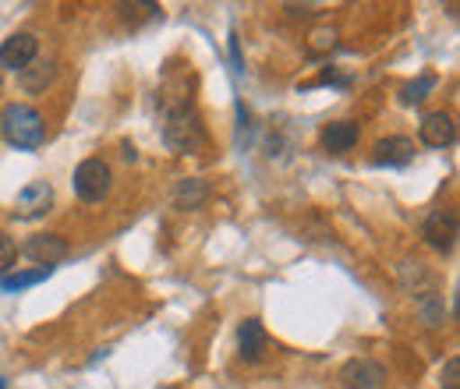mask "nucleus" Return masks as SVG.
Segmentation results:
<instances>
[{"label": "nucleus", "mask_w": 460, "mask_h": 389, "mask_svg": "<svg viewBox=\"0 0 460 389\" xmlns=\"http://www.w3.org/2000/svg\"><path fill=\"white\" fill-rule=\"evenodd\" d=\"M432 89H436V78H432V75H425V78H418V82L403 85L401 100L403 103H421V100H425V93H432Z\"/></svg>", "instance_id": "nucleus-16"}, {"label": "nucleus", "mask_w": 460, "mask_h": 389, "mask_svg": "<svg viewBox=\"0 0 460 389\" xmlns=\"http://www.w3.org/2000/svg\"><path fill=\"white\" fill-rule=\"evenodd\" d=\"M386 379L383 365L368 361V358H358V361H347L341 368V386L344 389H379Z\"/></svg>", "instance_id": "nucleus-7"}, {"label": "nucleus", "mask_w": 460, "mask_h": 389, "mask_svg": "<svg viewBox=\"0 0 460 389\" xmlns=\"http://www.w3.org/2000/svg\"><path fill=\"white\" fill-rule=\"evenodd\" d=\"M14 259H18V248H14V241L0 234V279L7 277V270L14 266Z\"/></svg>", "instance_id": "nucleus-17"}, {"label": "nucleus", "mask_w": 460, "mask_h": 389, "mask_svg": "<svg viewBox=\"0 0 460 389\" xmlns=\"http://www.w3.org/2000/svg\"><path fill=\"white\" fill-rule=\"evenodd\" d=\"M0 131L14 149H40L47 138L43 113L29 103H7L0 113Z\"/></svg>", "instance_id": "nucleus-1"}, {"label": "nucleus", "mask_w": 460, "mask_h": 389, "mask_svg": "<svg viewBox=\"0 0 460 389\" xmlns=\"http://www.w3.org/2000/svg\"><path fill=\"white\" fill-rule=\"evenodd\" d=\"M323 146H326L330 153H350V149L358 146V124H350V120H333V124H326V128H323Z\"/></svg>", "instance_id": "nucleus-11"}, {"label": "nucleus", "mask_w": 460, "mask_h": 389, "mask_svg": "<svg viewBox=\"0 0 460 389\" xmlns=\"http://www.w3.org/2000/svg\"><path fill=\"white\" fill-rule=\"evenodd\" d=\"M22 255L40 262V270H50V266H58L60 259H67V241L58 237V234H36V237L25 241Z\"/></svg>", "instance_id": "nucleus-5"}, {"label": "nucleus", "mask_w": 460, "mask_h": 389, "mask_svg": "<svg viewBox=\"0 0 460 389\" xmlns=\"http://www.w3.org/2000/svg\"><path fill=\"white\" fill-rule=\"evenodd\" d=\"M425 241L432 248H439V252H450L454 241H457V217L447 213V209L429 213V220H425Z\"/></svg>", "instance_id": "nucleus-9"}, {"label": "nucleus", "mask_w": 460, "mask_h": 389, "mask_svg": "<svg viewBox=\"0 0 460 389\" xmlns=\"http://www.w3.org/2000/svg\"><path fill=\"white\" fill-rule=\"evenodd\" d=\"M237 343H241V358L244 361H259L266 354V330L259 319H248L241 330H237Z\"/></svg>", "instance_id": "nucleus-12"}, {"label": "nucleus", "mask_w": 460, "mask_h": 389, "mask_svg": "<svg viewBox=\"0 0 460 389\" xmlns=\"http://www.w3.org/2000/svg\"><path fill=\"white\" fill-rule=\"evenodd\" d=\"M47 277H50V270H36V273H14V277L0 279V287L14 294V290H25V287H36V283H43Z\"/></svg>", "instance_id": "nucleus-15"}, {"label": "nucleus", "mask_w": 460, "mask_h": 389, "mask_svg": "<svg viewBox=\"0 0 460 389\" xmlns=\"http://www.w3.org/2000/svg\"><path fill=\"white\" fill-rule=\"evenodd\" d=\"M206 199H209L206 181H181V184H177V191H173L177 209H199Z\"/></svg>", "instance_id": "nucleus-13"}, {"label": "nucleus", "mask_w": 460, "mask_h": 389, "mask_svg": "<svg viewBox=\"0 0 460 389\" xmlns=\"http://www.w3.org/2000/svg\"><path fill=\"white\" fill-rule=\"evenodd\" d=\"M40 54V40L32 32H14L0 43V67H11V71H22L29 67Z\"/></svg>", "instance_id": "nucleus-4"}, {"label": "nucleus", "mask_w": 460, "mask_h": 389, "mask_svg": "<svg viewBox=\"0 0 460 389\" xmlns=\"http://www.w3.org/2000/svg\"><path fill=\"white\" fill-rule=\"evenodd\" d=\"M414 160V142L403 138V135H394V138H383L376 146V164H386V167H407Z\"/></svg>", "instance_id": "nucleus-10"}, {"label": "nucleus", "mask_w": 460, "mask_h": 389, "mask_svg": "<svg viewBox=\"0 0 460 389\" xmlns=\"http://www.w3.org/2000/svg\"><path fill=\"white\" fill-rule=\"evenodd\" d=\"M50 78H54V64H50V60H32L29 67H22V85H25L29 93L47 89Z\"/></svg>", "instance_id": "nucleus-14"}, {"label": "nucleus", "mask_w": 460, "mask_h": 389, "mask_svg": "<svg viewBox=\"0 0 460 389\" xmlns=\"http://www.w3.org/2000/svg\"><path fill=\"white\" fill-rule=\"evenodd\" d=\"M0 85H4V82H0Z\"/></svg>", "instance_id": "nucleus-20"}, {"label": "nucleus", "mask_w": 460, "mask_h": 389, "mask_svg": "<svg viewBox=\"0 0 460 389\" xmlns=\"http://www.w3.org/2000/svg\"><path fill=\"white\" fill-rule=\"evenodd\" d=\"M0 389H7V383H4V379H0Z\"/></svg>", "instance_id": "nucleus-19"}, {"label": "nucleus", "mask_w": 460, "mask_h": 389, "mask_svg": "<svg viewBox=\"0 0 460 389\" xmlns=\"http://www.w3.org/2000/svg\"><path fill=\"white\" fill-rule=\"evenodd\" d=\"M111 181H114V173L103 160H85V164H78L71 184H75V195L82 202H103L111 191Z\"/></svg>", "instance_id": "nucleus-3"}, {"label": "nucleus", "mask_w": 460, "mask_h": 389, "mask_svg": "<svg viewBox=\"0 0 460 389\" xmlns=\"http://www.w3.org/2000/svg\"><path fill=\"white\" fill-rule=\"evenodd\" d=\"M443 389H460V361L450 358L447 368H443Z\"/></svg>", "instance_id": "nucleus-18"}, {"label": "nucleus", "mask_w": 460, "mask_h": 389, "mask_svg": "<svg viewBox=\"0 0 460 389\" xmlns=\"http://www.w3.org/2000/svg\"><path fill=\"white\" fill-rule=\"evenodd\" d=\"M418 135H421V142H425L429 149H447V146L454 142L457 128H454V117H450V113L436 111V113H425V117H421Z\"/></svg>", "instance_id": "nucleus-8"}, {"label": "nucleus", "mask_w": 460, "mask_h": 389, "mask_svg": "<svg viewBox=\"0 0 460 389\" xmlns=\"http://www.w3.org/2000/svg\"><path fill=\"white\" fill-rule=\"evenodd\" d=\"M164 142L171 146L173 153H195L202 142H206V128H202V117L191 103L177 107L167 113V124H164Z\"/></svg>", "instance_id": "nucleus-2"}, {"label": "nucleus", "mask_w": 460, "mask_h": 389, "mask_svg": "<svg viewBox=\"0 0 460 389\" xmlns=\"http://www.w3.org/2000/svg\"><path fill=\"white\" fill-rule=\"evenodd\" d=\"M50 206H54V188H50V181H32V184H25V188L18 191L14 213H18L22 220H36V217H43Z\"/></svg>", "instance_id": "nucleus-6"}]
</instances>
